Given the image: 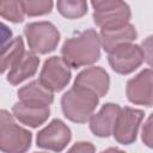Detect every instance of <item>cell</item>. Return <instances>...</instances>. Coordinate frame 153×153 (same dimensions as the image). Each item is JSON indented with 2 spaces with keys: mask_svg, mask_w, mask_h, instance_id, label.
<instances>
[{
  "mask_svg": "<svg viewBox=\"0 0 153 153\" xmlns=\"http://www.w3.org/2000/svg\"><path fill=\"white\" fill-rule=\"evenodd\" d=\"M100 37L93 29H87L65 41L61 48L63 61L72 68L96 63L100 59Z\"/></svg>",
  "mask_w": 153,
  "mask_h": 153,
  "instance_id": "6da1fadb",
  "label": "cell"
},
{
  "mask_svg": "<svg viewBox=\"0 0 153 153\" xmlns=\"http://www.w3.org/2000/svg\"><path fill=\"white\" fill-rule=\"evenodd\" d=\"M99 97L90 90L73 86L61 97V109L69 121L74 123H86L92 117Z\"/></svg>",
  "mask_w": 153,
  "mask_h": 153,
  "instance_id": "7a4b0ae2",
  "label": "cell"
},
{
  "mask_svg": "<svg viewBox=\"0 0 153 153\" xmlns=\"http://www.w3.org/2000/svg\"><path fill=\"white\" fill-rule=\"evenodd\" d=\"M0 148L2 153H26L31 147L32 134L14 122L13 115L1 110Z\"/></svg>",
  "mask_w": 153,
  "mask_h": 153,
  "instance_id": "3957f363",
  "label": "cell"
},
{
  "mask_svg": "<svg viewBox=\"0 0 153 153\" xmlns=\"http://www.w3.org/2000/svg\"><path fill=\"white\" fill-rule=\"evenodd\" d=\"M93 22L102 29H117L129 24L131 12L127 2L120 0L92 1Z\"/></svg>",
  "mask_w": 153,
  "mask_h": 153,
  "instance_id": "277c9868",
  "label": "cell"
},
{
  "mask_svg": "<svg viewBox=\"0 0 153 153\" xmlns=\"http://www.w3.org/2000/svg\"><path fill=\"white\" fill-rule=\"evenodd\" d=\"M29 48L35 54H48L56 49L60 42V32L50 22L29 23L24 27Z\"/></svg>",
  "mask_w": 153,
  "mask_h": 153,
  "instance_id": "5b68a950",
  "label": "cell"
},
{
  "mask_svg": "<svg viewBox=\"0 0 153 153\" xmlns=\"http://www.w3.org/2000/svg\"><path fill=\"white\" fill-rule=\"evenodd\" d=\"M145 56L141 45L127 43L117 47L108 55V61L114 72L126 75L133 73L143 62Z\"/></svg>",
  "mask_w": 153,
  "mask_h": 153,
  "instance_id": "8992f818",
  "label": "cell"
},
{
  "mask_svg": "<svg viewBox=\"0 0 153 153\" xmlns=\"http://www.w3.org/2000/svg\"><path fill=\"white\" fill-rule=\"evenodd\" d=\"M72 140V131L69 127L61 120L55 118L43 129L37 133L36 145L39 148L62 152Z\"/></svg>",
  "mask_w": 153,
  "mask_h": 153,
  "instance_id": "52a82bcc",
  "label": "cell"
},
{
  "mask_svg": "<svg viewBox=\"0 0 153 153\" xmlns=\"http://www.w3.org/2000/svg\"><path fill=\"white\" fill-rule=\"evenodd\" d=\"M71 78V67L63 61V59L51 56L44 61L38 80L50 91L60 92L69 84Z\"/></svg>",
  "mask_w": 153,
  "mask_h": 153,
  "instance_id": "ba28073f",
  "label": "cell"
},
{
  "mask_svg": "<svg viewBox=\"0 0 153 153\" xmlns=\"http://www.w3.org/2000/svg\"><path fill=\"white\" fill-rule=\"evenodd\" d=\"M143 111L129 106L121 108L116 118L112 135L118 143L131 145L136 141L139 127L143 118Z\"/></svg>",
  "mask_w": 153,
  "mask_h": 153,
  "instance_id": "9c48e42d",
  "label": "cell"
},
{
  "mask_svg": "<svg viewBox=\"0 0 153 153\" xmlns=\"http://www.w3.org/2000/svg\"><path fill=\"white\" fill-rule=\"evenodd\" d=\"M126 94L133 104L153 106V69L146 68L129 79L126 85Z\"/></svg>",
  "mask_w": 153,
  "mask_h": 153,
  "instance_id": "30bf717a",
  "label": "cell"
},
{
  "mask_svg": "<svg viewBox=\"0 0 153 153\" xmlns=\"http://www.w3.org/2000/svg\"><path fill=\"white\" fill-rule=\"evenodd\" d=\"M92 91L99 98L104 97L110 87V78L108 72L102 67H88L81 71L74 80V85Z\"/></svg>",
  "mask_w": 153,
  "mask_h": 153,
  "instance_id": "8fae6325",
  "label": "cell"
},
{
  "mask_svg": "<svg viewBox=\"0 0 153 153\" xmlns=\"http://www.w3.org/2000/svg\"><path fill=\"white\" fill-rule=\"evenodd\" d=\"M121 106L115 103H105L97 114L90 118V129L98 137H109L116 123Z\"/></svg>",
  "mask_w": 153,
  "mask_h": 153,
  "instance_id": "7c38bea8",
  "label": "cell"
},
{
  "mask_svg": "<svg viewBox=\"0 0 153 153\" xmlns=\"http://www.w3.org/2000/svg\"><path fill=\"white\" fill-rule=\"evenodd\" d=\"M99 37L102 48L109 54L117 47L135 41L137 38V31L135 26L129 23L117 29H102Z\"/></svg>",
  "mask_w": 153,
  "mask_h": 153,
  "instance_id": "4fadbf2b",
  "label": "cell"
},
{
  "mask_svg": "<svg viewBox=\"0 0 153 153\" xmlns=\"http://www.w3.org/2000/svg\"><path fill=\"white\" fill-rule=\"evenodd\" d=\"M19 102L35 105V106H49L54 102V93L47 88L39 80L29 82L27 85L20 87L17 92Z\"/></svg>",
  "mask_w": 153,
  "mask_h": 153,
  "instance_id": "5bb4252c",
  "label": "cell"
},
{
  "mask_svg": "<svg viewBox=\"0 0 153 153\" xmlns=\"http://www.w3.org/2000/svg\"><path fill=\"white\" fill-rule=\"evenodd\" d=\"M39 65V57L32 51H25L24 55L10 68L6 80L11 85H19L24 80L33 76Z\"/></svg>",
  "mask_w": 153,
  "mask_h": 153,
  "instance_id": "9a60e30c",
  "label": "cell"
},
{
  "mask_svg": "<svg viewBox=\"0 0 153 153\" xmlns=\"http://www.w3.org/2000/svg\"><path fill=\"white\" fill-rule=\"evenodd\" d=\"M12 114L20 123L31 128H37L49 118L50 109L49 106H35L17 102L12 106Z\"/></svg>",
  "mask_w": 153,
  "mask_h": 153,
  "instance_id": "2e32d148",
  "label": "cell"
},
{
  "mask_svg": "<svg viewBox=\"0 0 153 153\" xmlns=\"http://www.w3.org/2000/svg\"><path fill=\"white\" fill-rule=\"evenodd\" d=\"M24 42L20 36L14 37L6 45H4L1 51V73L10 69L24 55Z\"/></svg>",
  "mask_w": 153,
  "mask_h": 153,
  "instance_id": "e0dca14e",
  "label": "cell"
},
{
  "mask_svg": "<svg viewBox=\"0 0 153 153\" xmlns=\"http://www.w3.org/2000/svg\"><path fill=\"white\" fill-rule=\"evenodd\" d=\"M57 11L68 19H76L87 13V2L84 0H59Z\"/></svg>",
  "mask_w": 153,
  "mask_h": 153,
  "instance_id": "ac0fdd59",
  "label": "cell"
},
{
  "mask_svg": "<svg viewBox=\"0 0 153 153\" xmlns=\"http://www.w3.org/2000/svg\"><path fill=\"white\" fill-rule=\"evenodd\" d=\"M0 14L4 19L12 23H22L24 20L25 12L22 6V1L10 0L1 1L0 4Z\"/></svg>",
  "mask_w": 153,
  "mask_h": 153,
  "instance_id": "d6986e66",
  "label": "cell"
},
{
  "mask_svg": "<svg viewBox=\"0 0 153 153\" xmlns=\"http://www.w3.org/2000/svg\"><path fill=\"white\" fill-rule=\"evenodd\" d=\"M53 1L50 0H24L22 1L23 10L29 17H37L48 14L53 10Z\"/></svg>",
  "mask_w": 153,
  "mask_h": 153,
  "instance_id": "ffe728a7",
  "label": "cell"
},
{
  "mask_svg": "<svg viewBox=\"0 0 153 153\" xmlns=\"http://www.w3.org/2000/svg\"><path fill=\"white\" fill-rule=\"evenodd\" d=\"M141 139H142V142L147 147L153 148V112L148 116V118L143 123L142 131H141Z\"/></svg>",
  "mask_w": 153,
  "mask_h": 153,
  "instance_id": "44dd1931",
  "label": "cell"
},
{
  "mask_svg": "<svg viewBox=\"0 0 153 153\" xmlns=\"http://www.w3.org/2000/svg\"><path fill=\"white\" fill-rule=\"evenodd\" d=\"M141 48L145 56V62L153 68V35L145 38L141 43Z\"/></svg>",
  "mask_w": 153,
  "mask_h": 153,
  "instance_id": "7402d4cb",
  "label": "cell"
},
{
  "mask_svg": "<svg viewBox=\"0 0 153 153\" xmlns=\"http://www.w3.org/2000/svg\"><path fill=\"white\" fill-rule=\"evenodd\" d=\"M96 148L93 146V143L88 142V141H79L75 142L68 151L67 153H94Z\"/></svg>",
  "mask_w": 153,
  "mask_h": 153,
  "instance_id": "603a6c76",
  "label": "cell"
},
{
  "mask_svg": "<svg viewBox=\"0 0 153 153\" xmlns=\"http://www.w3.org/2000/svg\"><path fill=\"white\" fill-rule=\"evenodd\" d=\"M100 153H126V152L120 149V148H117V147H109V148L102 151Z\"/></svg>",
  "mask_w": 153,
  "mask_h": 153,
  "instance_id": "cb8c5ba5",
  "label": "cell"
},
{
  "mask_svg": "<svg viewBox=\"0 0 153 153\" xmlns=\"http://www.w3.org/2000/svg\"><path fill=\"white\" fill-rule=\"evenodd\" d=\"M35 153H44V152H35Z\"/></svg>",
  "mask_w": 153,
  "mask_h": 153,
  "instance_id": "d4e9b609",
  "label": "cell"
}]
</instances>
